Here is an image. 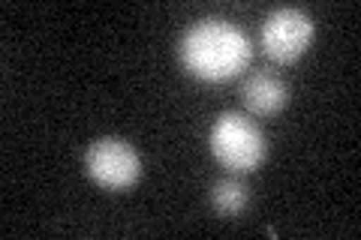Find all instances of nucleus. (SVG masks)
Listing matches in <instances>:
<instances>
[{
  "label": "nucleus",
  "mask_w": 361,
  "mask_h": 240,
  "mask_svg": "<svg viewBox=\"0 0 361 240\" xmlns=\"http://www.w3.org/2000/svg\"><path fill=\"white\" fill-rule=\"evenodd\" d=\"M253 57V45L244 33L223 18H202L184 30L178 42L180 66L208 84L229 82L247 70Z\"/></svg>",
  "instance_id": "obj_1"
},
{
  "label": "nucleus",
  "mask_w": 361,
  "mask_h": 240,
  "mask_svg": "<svg viewBox=\"0 0 361 240\" xmlns=\"http://www.w3.org/2000/svg\"><path fill=\"white\" fill-rule=\"evenodd\" d=\"M208 147L220 165H226L229 171H238V175L256 171L265 163V153H268L262 130L250 118L235 111H223L214 120V127L208 132Z\"/></svg>",
  "instance_id": "obj_2"
},
{
  "label": "nucleus",
  "mask_w": 361,
  "mask_h": 240,
  "mask_svg": "<svg viewBox=\"0 0 361 240\" xmlns=\"http://www.w3.org/2000/svg\"><path fill=\"white\" fill-rule=\"evenodd\" d=\"M85 171L94 184L103 189L121 192L130 189L142 175V159L135 147L123 139H99L87 147L85 153Z\"/></svg>",
  "instance_id": "obj_3"
},
{
  "label": "nucleus",
  "mask_w": 361,
  "mask_h": 240,
  "mask_svg": "<svg viewBox=\"0 0 361 240\" xmlns=\"http://www.w3.org/2000/svg\"><path fill=\"white\" fill-rule=\"evenodd\" d=\"M262 51L277 63H292L310 49L313 42V21L304 9L283 6L268 13L262 21V33H259Z\"/></svg>",
  "instance_id": "obj_4"
},
{
  "label": "nucleus",
  "mask_w": 361,
  "mask_h": 240,
  "mask_svg": "<svg viewBox=\"0 0 361 240\" xmlns=\"http://www.w3.org/2000/svg\"><path fill=\"white\" fill-rule=\"evenodd\" d=\"M241 99H244L247 111L259 114V118H268V114H277L280 108L286 106L289 90H286V84H283V78L280 75H274L271 70H259V72L244 78Z\"/></svg>",
  "instance_id": "obj_5"
},
{
  "label": "nucleus",
  "mask_w": 361,
  "mask_h": 240,
  "mask_svg": "<svg viewBox=\"0 0 361 240\" xmlns=\"http://www.w3.org/2000/svg\"><path fill=\"white\" fill-rule=\"evenodd\" d=\"M211 204L220 216H238L247 204H250V192H247V187L241 180L223 177L211 187Z\"/></svg>",
  "instance_id": "obj_6"
}]
</instances>
